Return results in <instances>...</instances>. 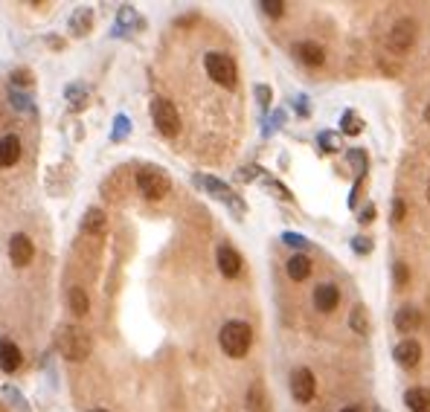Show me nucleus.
<instances>
[{"mask_svg":"<svg viewBox=\"0 0 430 412\" xmlns=\"http://www.w3.org/2000/svg\"><path fill=\"white\" fill-rule=\"evenodd\" d=\"M218 346H221V351H224L227 357L239 360V357H244V354L251 351V346H253V328H251L247 322H242V320H230V322L221 325Z\"/></svg>","mask_w":430,"mask_h":412,"instance_id":"nucleus-1","label":"nucleus"},{"mask_svg":"<svg viewBox=\"0 0 430 412\" xmlns=\"http://www.w3.org/2000/svg\"><path fill=\"white\" fill-rule=\"evenodd\" d=\"M55 346H59L61 357L73 360V363H81L90 357L93 351V337L81 328V325H64L59 331V340H55Z\"/></svg>","mask_w":430,"mask_h":412,"instance_id":"nucleus-2","label":"nucleus"},{"mask_svg":"<svg viewBox=\"0 0 430 412\" xmlns=\"http://www.w3.org/2000/svg\"><path fill=\"white\" fill-rule=\"evenodd\" d=\"M204 67H206V76H210L215 84H221V88L233 90L235 81H239V67H235V61L227 52H206Z\"/></svg>","mask_w":430,"mask_h":412,"instance_id":"nucleus-3","label":"nucleus"},{"mask_svg":"<svg viewBox=\"0 0 430 412\" xmlns=\"http://www.w3.org/2000/svg\"><path fill=\"white\" fill-rule=\"evenodd\" d=\"M151 119H155L157 131L166 137H175L180 131V113L169 99H155V102H151Z\"/></svg>","mask_w":430,"mask_h":412,"instance_id":"nucleus-4","label":"nucleus"},{"mask_svg":"<svg viewBox=\"0 0 430 412\" xmlns=\"http://www.w3.org/2000/svg\"><path fill=\"white\" fill-rule=\"evenodd\" d=\"M137 186H140V192L148 201H160V197L169 195L172 180L166 177L160 168H143V172H137Z\"/></svg>","mask_w":430,"mask_h":412,"instance_id":"nucleus-5","label":"nucleus"},{"mask_svg":"<svg viewBox=\"0 0 430 412\" xmlns=\"http://www.w3.org/2000/svg\"><path fill=\"white\" fill-rule=\"evenodd\" d=\"M314 392H317V380H314L311 369H305V366L294 369V372H291V395H294V401L309 404L314 398Z\"/></svg>","mask_w":430,"mask_h":412,"instance_id":"nucleus-6","label":"nucleus"},{"mask_svg":"<svg viewBox=\"0 0 430 412\" xmlns=\"http://www.w3.org/2000/svg\"><path fill=\"white\" fill-rule=\"evenodd\" d=\"M390 50L393 52H407L413 44H416V23L410 21V18H404V21H398L395 26H393V32H390Z\"/></svg>","mask_w":430,"mask_h":412,"instance_id":"nucleus-7","label":"nucleus"},{"mask_svg":"<svg viewBox=\"0 0 430 412\" xmlns=\"http://www.w3.org/2000/svg\"><path fill=\"white\" fill-rule=\"evenodd\" d=\"M32 255H35V247H32V238L30 235H23V233H15L9 241V259L15 267H23V264H30L32 262Z\"/></svg>","mask_w":430,"mask_h":412,"instance_id":"nucleus-8","label":"nucleus"},{"mask_svg":"<svg viewBox=\"0 0 430 412\" xmlns=\"http://www.w3.org/2000/svg\"><path fill=\"white\" fill-rule=\"evenodd\" d=\"M215 262H218V270L224 273L227 279H235L242 273V255L239 250H233L230 244H221L218 253H215Z\"/></svg>","mask_w":430,"mask_h":412,"instance_id":"nucleus-9","label":"nucleus"},{"mask_svg":"<svg viewBox=\"0 0 430 412\" xmlns=\"http://www.w3.org/2000/svg\"><path fill=\"white\" fill-rule=\"evenodd\" d=\"M340 302V291L338 285H331V282H323V285L314 288V308L323 311V314H331V311L338 308Z\"/></svg>","mask_w":430,"mask_h":412,"instance_id":"nucleus-10","label":"nucleus"},{"mask_svg":"<svg viewBox=\"0 0 430 412\" xmlns=\"http://www.w3.org/2000/svg\"><path fill=\"white\" fill-rule=\"evenodd\" d=\"M294 55L305 64V67H320L326 61V50L314 41H297L294 44Z\"/></svg>","mask_w":430,"mask_h":412,"instance_id":"nucleus-11","label":"nucleus"},{"mask_svg":"<svg viewBox=\"0 0 430 412\" xmlns=\"http://www.w3.org/2000/svg\"><path fill=\"white\" fill-rule=\"evenodd\" d=\"M393 357H395L398 366L416 369V366H419V360H422V346L416 343V340H401V343L395 346V351H393Z\"/></svg>","mask_w":430,"mask_h":412,"instance_id":"nucleus-12","label":"nucleus"},{"mask_svg":"<svg viewBox=\"0 0 430 412\" xmlns=\"http://www.w3.org/2000/svg\"><path fill=\"white\" fill-rule=\"evenodd\" d=\"M21 363H23L21 349L12 343V340H0V369L12 375V372H18L21 369Z\"/></svg>","mask_w":430,"mask_h":412,"instance_id":"nucleus-13","label":"nucleus"},{"mask_svg":"<svg viewBox=\"0 0 430 412\" xmlns=\"http://www.w3.org/2000/svg\"><path fill=\"white\" fill-rule=\"evenodd\" d=\"M21 139L15 134H6L3 139H0V166L9 168V166H15L21 160Z\"/></svg>","mask_w":430,"mask_h":412,"instance_id":"nucleus-14","label":"nucleus"},{"mask_svg":"<svg viewBox=\"0 0 430 412\" xmlns=\"http://www.w3.org/2000/svg\"><path fill=\"white\" fill-rule=\"evenodd\" d=\"M422 325V314L416 311L413 305H404V308H398L395 311V328L401 331V334H413L416 328Z\"/></svg>","mask_w":430,"mask_h":412,"instance_id":"nucleus-15","label":"nucleus"},{"mask_svg":"<svg viewBox=\"0 0 430 412\" xmlns=\"http://www.w3.org/2000/svg\"><path fill=\"white\" fill-rule=\"evenodd\" d=\"M404 404L410 412H430V389L424 386H413L404 392Z\"/></svg>","mask_w":430,"mask_h":412,"instance_id":"nucleus-16","label":"nucleus"},{"mask_svg":"<svg viewBox=\"0 0 430 412\" xmlns=\"http://www.w3.org/2000/svg\"><path fill=\"white\" fill-rule=\"evenodd\" d=\"M285 270H288V276L294 279V282H305L309 279V273H311V262H309V255H291L288 259V264H285Z\"/></svg>","mask_w":430,"mask_h":412,"instance_id":"nucleus-17","label":"nucleus"},{"mask_svg":"<svg viewBox=\"0 0 430 412\" xmlns=\"http://www.w3.org/2000/svg\"><path fill=\"white\" fill-rule=\"evenodd\" d=\"M90 26H93V9H88V6L76 9V15L70 18V32L73 35H88Z\"/></svg>","mask_w":430,"mask_h":412,"instance_id":"nucleus-18","label":"nucleus"},{"mask_svg":"<svg viewBox=\"0 0 430 412\" xmlns=\"http://www.w3.org/2000/svg\"><path fill=\"white\" fill-rule=\"evenodd\" d=\"M67 305H70V311L76 317H85L90 311V300H88L85 288H70V293H67Z\"/></svg>","mask_w":430,"mask_h":412,"instance_id":"nucleus-19","label":"nucleus"},{"mask_svg":"<svg viewBox=\"0 0 430 412\" xmlns=\"http://www.w3.org/2000/svg\"><path fill=\"white\" fill-rule=\"evenodd\" d=\"M81 230L88 235H102L105 230V212L102 209H88L85 212V221H81Z\"/></svg>","mask_w":430,"mask_h":412,"instance_id":"nucleus-20","label":"nucleus"},{"mask_svg":"<svg viewBox=\"0 0 430 412\" xmlns=\"http://www.w3.org/2000/svg\"><path fill=\"white\" fill-rule=\"evenodd\" d=\"M349 325H352L355 334H367V331H369V320H367V308H364V305H355V308H352Z\"/></svg>","mask_w":430,"mask_h":412,"instance_id":"nucleus-21","label":"nucleus"},{"mask_svg":"<svg viewBox=\"0 0 430 412\" xmlns=\"http://www.w3.org/2000/svg\"><path fill=\"white\" fill-rule=\"evenodd\" d=\"M201 183L210 192H215V197H221V201H230V204H235V197H233V192H230V186H224V183H218L215 177H201Z\"/></svg>","mask_w":430,"mask_h":412,"instance_id":"nucleus-22","label":"nucleus"},{"mask_svg":"<svg viewBox=\"0 0 430 412\" xmlns=\"http://www.w3.org/2000/svg\"><path fill=\"white\" fill-rule=\"evenodd\" d=\"M340 125H343V134H349V137H355V134L364 131V119H360L358 113H352V110H346V113H343Z\"/></svg>","mask_w":430,"mask_h":412,"instance_id":"nucleus-23","label":"nucleus"},{"mask_svg":"<svg viewBox=\"0 0 430 412\" xmlns=\"http://www.w3.org/2000/svg\"><path fill=\"white\" fill-rule=\"evenodd\" d=\"M259 9L265 12V15H271V18H280L285 12V3H282V0H262Z\"/></svg>","mask_w":430,"mask_h":412,"instance_id":"nucleus-24","label":"nucleus"},{"mask_svg":"<svg viewBox=\"0 0 430 412\" xmlns=\"http://www.w3.org/2000/svg\"><path fill=\"white\" fill-rule=\"evenodd\" d=\"M393 273H395V285H398V288H404V285H407V279H410L407 264H404V262H395V264H393Z\"/></svg>","mask_w":430,"mask_h":412,"instance_id":"nucleus-25","label":"nucleus"},{"mask_svg":"<svg viewBox=\"0 0 430 412\" xmlns=\"http://www.w3.org/2000/svg\"><path fill=\"white\" fill-rule=\"evenodd\" d=\"M12 81L15 84H32V73L30 70H15V73H12Z\"/></svg>","mask_w":430,"mask_h":412,"instance_id":"nucleus-26","label":"nucleus"},{"mask_svg":"<svg viewBox=\"0 0 430 412\" xmlns=\"http://www.w3.org/2000/svg\"><path fill=\"white\" fill-rule=\"evenodd\" d=\"M320 146H323L326 151H338V139H335V134H320Z\"/></svg>","mask_w":430,"mask_h":412,"instance_id":"nucleus-27","label":"nucleus"},{"mask_svg":"<svg viewBox=\"0 0 430 412\" xmlns=\"http://www.w3.org/2000/svg\"><path fill=\"white\" fill-rule=\"evenodd\" d=\"M285 244H291V247H305L309 241H305L302 235H297V233H285Z\"/></svg>","mask_w":430,"mask_h":412,"instance_id":"nucleus-28","label":"nucleus"},{"mask_svg":"<svg viewBox=\"0 0 430 412\" xmlns=\"http://www.w3.org/2000/svg\"><path fill=\"white\" fill-rule=\"evenodd\" d=\"M352 247H355L358 253H369V250H372V244H369V238H364V235H358V238L352 241Z\"/></svg>","mask_w":430,"mask_h":412,"instance_id":"nucleus-29","label":"nucleus"},{"mask_svg":"<svg viewBox=\"0 0 430 412\" xmlns=\"http://www.w3.org/2000/svg\"><path fill=\"white\" fill-rule=\"evenodd\" d=\"M404 221V201H395L393 204V224H401Z\"/></svg>","mask_w":430,"mask_h":412,"instance_id":"nucleus-30","label":"nucleus"},{"mask_svg":"<svg viewBox=\"0 0 430 412\" xmlns=\"http://www.w3.org/2000/svg\"><path fill=\"white\" fill-rule=\"evenodd\" d=\"M369 221H375V206H367L364 215H360V224H369Z\"/></svg>","mask_w":430,"mask_h":412,"instance_id":"nucleus-31","label":"nucleus"},{"mask_svg":"<svg viewBox=\"0 0 430 412\" xmlns=\"http://www.w3.org/2000/svg\"><path fill=\"white\" fill-rule=\"evenodd\" d=\"M256 96L262 99V105L268 108V102H271V90H268V88H256Z\"/></svg>","mask_w":430,"mask_h":412,"instance_id":"nucleus-32","label":"nucleus"},{"mask_svg":"<svg viewBox=\"0 0 430 412\" xmlns=\"http://www.w3.org/2000/svg\"><path fill=\"white\" fill-rule=\"evenodd\" d=\"M424 122H427V125H430V105H427V108H424Z\"/></svg>","mask_w":430,"mask_h":412,"instance_id":"nucleus-33","label":"nucleus"},{"mask_svg":"<svg viewBox=\"0 0 430 412\" xmlns=\"http://www.w3.org/2000/svg\"><path fill=\"white\" fill-rule=\"evenodd\" d=\"M340 412H360L358 406H346V409H340Z\"/></svg>","mask_w":430,"mask_h":412,"instance_id":"nucleus-34","label":"nucleus"},{"mask_svg":"<svg viewBox=\"0 0 430 412\" xmlns=\"http://www.w3.org/2000/svg\"><path fill=\"white\" fill-rule=\"evenodd\" d=\"M427 201H430V183H427Z\"/></svg>","mask_w":430,"mask_h":412,"instance_id":"nucleus-35","label":"nucleus"},{"mask_svg":"<svg viewBox=\"0 0 430 412\" xmlns=\"http://www.w3.org/2000/svg\"><path fill=\"white\" fill-rule=\"evenodd\" d=\"M93 412H108V409H93Z\"/></svg>","mask_w":430,"mask_h":412,"instance_id":"nucleus-36","label":"nucleus"},{"mask_svg":"<svg viewBox=\"0 0 430 412\" xmlns=\"http://www.w3.org/2000/svg\"><path fill=\"white\" fill-rule=\"evenodd\" d=\"M0 412H6V409H0Z\"/></svg>","mask_w":430,"mask_h":412,"instance_id":"nucleus-37","label":"nucleus"}]
</instances>
